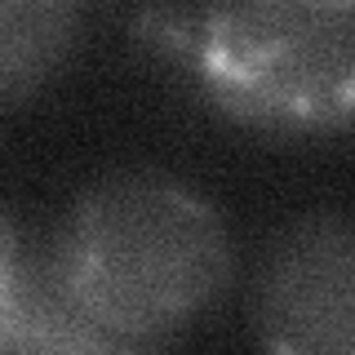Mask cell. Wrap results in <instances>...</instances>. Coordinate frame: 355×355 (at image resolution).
Masks as SVG:
<instances>
[{
    "label": "cell",
    "instance_id": "6da1fadb",
    "mask_svg": "<svg viewBox=\"0 0 355 355\" xmlns=\"http://www.w3.org/2000/svg\"><path fill=\"white\" fill-rule=\"evenodd\" d=\"M36 262L85 320L169 347L222 297L236 253L222 214L187 182L116 173L67 209Z\"/></svg>",
    "mask_w": 355,
    "mask_h": 355
},
{
    "label": "cell",
    "instance_id": "7a4b0ae2",
    "mask_svg": "<svg viewBox=\"0 0 355 355\" xmlns=\"http://www.w3.org/2000/svg\"><path fill=\"white\" fill-rule=\"evenodd\" d=\"M138 31L169 58L187 62L200 94L222 116L275 133H338L355 103L351 5H214L151 9Z\"/></svg>",
    "mask_w": 355,
    "mask_h": 355
},
{
    "label": "cell",
    "instance_id": "3957f363",
    "mask_svg": "<svg viewBox=\"0 0 355 355\" xmlns=\"http://www.w3.org/2000/svg\"><path fill=\"white\" fill-rule=\"evenodd\" d=\"M355 236L342 214H306L271 244L253 315L266 355H355Z\"/></svg>",
    "mask_w": 355,
    "mask_h": 355
},
{
    "label": "cell",
    "instance_id": "277c9868",
    "mask_svg": "<svg viewBox=\"0 0 355 355\" xmlns=\"http://www.w3.org/2000/svg\"><path fill=\"white\" fill-rule=\"evenodd\" d=\"M85 40V9L62 0H0V111L40 94Z\"/></svg>",
    "mask_w": 355,
    "mask_h": 355
},
{
    "label": "cell",
    "instance_id": "5b68a950",
    "mask_svg": "<svg viewBox=\"0 0 355 355\" xmlns=\"http://www.w3.org/2000/svg\"><path fill=\"white\" fill-rule=\"evenodd\" d=\"M0 355H169V347L120 338V333L85 320L76 306H67L53 293L40 262H27L14 320L0 338Z\"/></svg>",
    "mask_w": 355,
    "mask_h": 355
},
{
    "label": "cell",
    "instance_id": "8992f818",
    "mask_svg": "<svg viewBox=\"0 0 355 355\" xmlns=\"http://www.w3.org/2000/svg\"><path fill=\"white\" fill-rule=\"evenodd\" d=\"M22 266H27V258H22V249H18V236H14V227H9V218L0 214V338H5L9 320H14V306H18Z\"/></svg>",
    "mask_w": 355,
    "mask_h": 355
}]
</instances>
